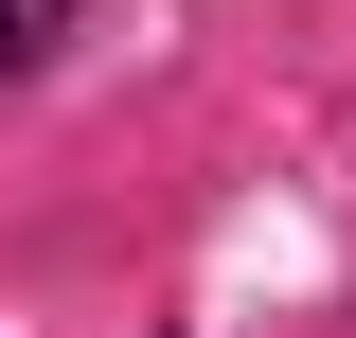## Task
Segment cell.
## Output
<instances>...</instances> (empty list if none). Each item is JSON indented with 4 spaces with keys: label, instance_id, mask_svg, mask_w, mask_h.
<instances>
[{
    "label": "cell",
    "instance_id": "obj_1",
    "mask_svg": "<svg viewBox=\"0 0 356 338\" xmlns=\"http://www.w3.org/2000/svg\"><path fill=\"white\" fill-rule=\"evenodd\" d=\"M54 36H72V0H0V72H36Z\"/></svg>",
    "mask_w": 356,
    "mask_h": 338
}]
</instances>
